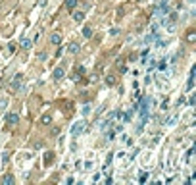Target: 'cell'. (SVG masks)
Listing matches in <instances>:
<instances>
[{"label":"cell","mask_w":196,"mask_h":185,"mask_svg":"<svg viewBox=\"0 0 196 185\" xmlns=\"http://www.w3.org/2000/svg\"><path fill=\"white\" fill-rule=\"evenodd\" d=\"M41 124H42V125H50V124H52V116H50V114H44V116L41 118Z\"/></svg>","instance_id":"obj_12"},{"label":"cell","mask_w":196,"mask_h":185,"mask_svg":"<svg viewBox=\"0 0 196 185\" xmlns=\"http://www.w3.org/2000/svg\"><path fill=\"white\" fill-rule=\"evenodd\" d=\"M73 19L77 23H81L83 19H85V12H73Z\"/></svg>","instance_id":"obj_10"},{"label":"cell","mask_w":196,"mask_h":185,"mask_svg":"<svg viewBox=\"0 0 196 185\" xmlns=\"http://www.w3.org/2000/svg\"><path fill=\"white\" fill-rule=\"evenodd\" d=\"M83 127H85V124H83V121H79V124H75V127H73V129H71V135H73V137H77V135H79V133H81V131H83Z\"/></svg>","instance_id":"obj_6"},{"label":"cell","mask_w":196,"mask_h":185,"mask_svg":"<svg viewBox=\"0 0 196 185\" xmlns=\"http://www.w3.org/2000/svg\"><path fill=\"white\" fill-rule=\"evenodd\" d=\"M52 162H54V153H52V150H48V153H46V156H44V164H46V166H50Z\"/></svg>","instance_id":"obj_9"},{"label":"cell","mask_w":196,"mask_h":185,"mask_svg":"<svg viewBox=\"0 0 196 185\" xmlns=\"http://www.w3.org/2000/svg\"><path fill=\"white\" fill-rule=\"evenodd\" d=\"M64 75H65V69H64V66H60V68L54 69L52 77H54V81H60V79H64Z\"/></svg>","instance_id":"obj_2"},{"label":"cell","mask_w":196,"mask_h":185,"mask_svg":"<svg viewBox=\"0 0 196 185\" xmlns=\"http://www.w3.org/2000/svg\"><path fill=\"white\" fill-rule=\"evenodd\" d=\"M8 46H10V52H15V46H18V44H14V42H10Z\"/></svg>","instance_id":"obj_17"},{"label":"cell","mask_w":196,"mask_h":185,"mask_svg":"<svg viewBox=\"0 0 196 185\" xmlns=\"http://www.w3.org/2000/svg\"><path fill=\"white\" fill-rule=\"evenodd\" d=\"M69 52H71V54H77L79 50H81V48H79V44L77 42H71V44H69V48H67Z\"/></svg>","instance_id":"obj_13"},{"label":"cell","mask_w":196,"mask_h":185,"mask_svg":"<svg viewBox=\"0 0 196 185\" xmlns=\"http://www.w3.org/2000/svg\"><path fill=\"white\" fill-rule=\"evenodd\" d=\"M0 181H2L4 185H14V183H15V179H14V176H12V174H6V176L2 177Z\"/></svg>","instance_id":"obj_7"},{"label":"cell","mask_w":196,"mask_h":185,"mask_svg":"<svg viewBox=\"0 0 196 185\" xmlns=\"http://www.w3.org/2000/svg\"><path fill=\"white\" fill-rule=\"evenodd\" d=\"M42 145H44V143H42V141H37V143H35V145H33V147H35V148H41V147H42Z\"/></svg>","instance_id":"obj_18"},{"label":"cell","mask_w":196,"mask_h":185,"mask_svg":"<svg viewBox=\"0 0 196 185\" xmlns=\"http://www.w3.org/2000/svg\"><path fill=\"white\" fill-rule=\"evenodd\" d=\"M77 4H79V0H65V8H67L69 12H73V10L77 8Z\"/></svg>","instance_id":"obj_8"},{"label":"cell","mask_w":196,"mask_h":185,"mask_svg":"<svg viewBox=\"0 0 196 185\" xmlns=\"http://www.w3.org/2000/svg\"><path fill=\"white\" fill-rule=\"evenodd\" d=\"M50 44L52 46H60L62 44V35H60V33H52L50 35Z\"/></svg>","instance_id":"obj_4"},{"label":"cell","mask_w":196,"mask_h":185,"mask_svg":"<svg viewBox=\"0 0 196 185\" xmlns=\"http://www.w3.org/2000/svg\"><path fill=\"white\" fill-rule=\"evenodd\" d=\"M21 81H23V75H21V73H18V75H15V79H14V83H12V89H19V91H25V89L21 87Z\"/></svg>","instance_id":"obj_5"},{"label":"cell","mask_w":196,"mask_h":185,"mask_svg":"<svg viewBox=\"0 0 196 185\" xmlns=\"http://www.w3.org/2000/svg\"><path fill=\"white\" fill-rule=\"evenodd\" d=\"M185 41L188 42V44H192V42H196V29H187V33H185Z\"/></svg>","instance_id":"obj_1"},{"label":"cell","mask_w":196,"mask_h":185,"mask_svg":"<svg viewBox=\"0 0 196 185\" xmlns=\"http://www.w3.org/2000/svg\"><path fill=\"white\" fill-rule=\"evenodd\" d=\"M106 83L108 85H115V77L114 75H108V77H106Z\"/></svg>","instance_id":"obj_14"},{"label":"cell","mask_w":196,"mask_h":185,"mask_svg":"<svg viewBox=\"0 0 196 185\" xmlns=\"http://www.w3.org/2000/svg\"><path fill=\"white\" fill-rule=\"evenodd\" d=\"M29 46H31V41H29V39H25V41H23V48H29Z\"/></svg>","instance_id":"obj_15"},{"label":"cell","mask_w":196,"mask_h":185,"mask_svg":"<svg viewBox=\"0 0 196 185\" xmlns=\"http://www.w3.org/2000/svg\"><path fill=\"white\" fill-rule=\"evenodd\" d=\"M60 131H62V127H60V125H58V127H54V129H52V135H58Z\"/></svg>","instance_id":"obj_16"},{"label":"cell","mask_w":196,"mask_h":185,"mask_svg":"<svg viewBox=\"0 0 196 185\" xmlns=\"http://www.w3.org/2000/svg\"><path fill=\"white\" fill-rule=\"evenodd\" d=\"M6 121H8L10 125H18L19 124V114H15V112L8 114V116H6Z\"/></svg>","instance_id":"obj_3"},{"label":"cell","mask_w":196,"mask_h":185,"mask_svg":"<svg viewBox=\"0 0 196 185\" xmlns=\"http://www.w3.org/2000/svg\"><path fill=\"white\" fill-rule=\"evenodd\" d=\"M83 37H85V39H91L92 37V27H91V25L83 27Z\"/></svg>","instance_id":"obj_11"}]
</instances>
